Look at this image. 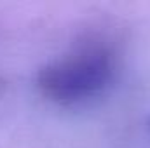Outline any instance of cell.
Instances as JSON below:
<instances>
[{
	"label": "cell",
	"instance_id": "cell-2",
	"mask_svg": "<svg viewBox=\"0 0 150 148\" xmlns=\"http://www.w3.org/2000/svg\"><path fill=\"white\" fill-rule=\"evenodd\" d=\"M5 89H7V82H5V80H4V78L0 77V96H2L4 92H5Z\"/></svg>",
	"mask_w": 150,
	"mask_h": 148
},
{
	"label": "cell",
	"instance_id": "cell-3",
	"mask_svg": "<svg viewBox=\"0 0 150 148\" xmlns=\"http://www.w3.org/2000/svg\"><path fill=\"white\" fill-rule=\"evenodd\" d=\"M149 132H150V120H149Z\"/></svg>",
	"mask_w": 150,
	"mask_h": 148
},
{
	"label": "cell",
	"instance_id": "cell-1",
	"mask_svg": "<svg viewBox=\"0 0 150 148\" xmlns=\"http://www.w3.org/2000/svg\"><path fill=\"white\" fill-rule=\"evenodd\" d=\"M110 77V54L93 47L44 66L37 73V87L51 101L74 105L100 94L108 85Z\"/></svg>",
	"mask_w": 150,
	"mask_h": 148
}]
</instances>
